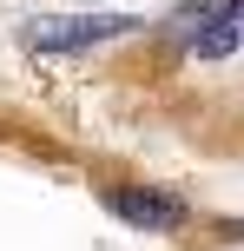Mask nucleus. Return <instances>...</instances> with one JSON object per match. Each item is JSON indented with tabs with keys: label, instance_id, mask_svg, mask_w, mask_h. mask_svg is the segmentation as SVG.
I'll use <instances>...</instances> for the list:
<instances>
[{
	"label": "nucleus",
	"instance_id": "nucleus-1",
	"mask_svg": "<svg viewBox=\"0 0 244 251\" xmlns=\"http://www.w3.org/2000/svg\"><path fill=\"white\" fill-rule=\"evenodd\" d=\"M132 26H145L139 13H40L26 20V47L33 53H79V47H106V40H126Z\"/></svg>",
	"mask_w": 244,
	"mask_h": 251
},
{
	"label": "nucleus",
	"instance_id": "nucleus-2",
	"mask_svg": "<svg viewBox=\"0 0 244 251\" xmlns=\"http://www.w3.org/2000/svg\"><path fill=\"white\" fill-rule=\"evenodd\" d=\"M106 205H112V218H126V225H139V231H178L185 218H192V205H185L178 192H158V185H112Z\"/></svg>",
	"mask_w": 244,
	"mask_h": 251
},
{
	"label": "nucleus",
	"instance_id": "nucleus-3",
	"mask_svg": "<svg viewBox=\"0 0 244 251\" xmlns=\"http://www.w3.org/2000/svg\"><path fill=\"white\" fill-rule=\"evenodd\" d=\"M224 33L244 47V0H231V7H224Z\"/></svg>",
	"mask_w": 244,
	"mask_h": 251
}]
</instances>
